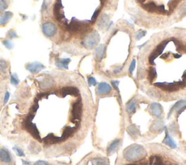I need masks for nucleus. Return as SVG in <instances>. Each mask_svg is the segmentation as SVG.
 <instances>
[{
  "mask_svg": "<svg viewBox=\"0 0 186 165\" xmlns=\"http://www.w3.org/2000/svg\"><path fill=\"white\" fill-rule=\"evenodd\" d=\"M135 82L138 89L157 102L186 99V28L158 30L137 55Z\"/></svg>",
  "mask_w": 186,
  "mask_h": 165,
  "instance_id": "nucleus-1",
  "label": "nucleus"
},
{
  "mask_svg": "<svg viewBox=\"0 0 186 165\" xmlns=\"http://www.w3.org/2000/svg\"><path fill=\"white\" fill-rule=\"evenodd\" d=\"M113 88L106 82H101L96 90L94 118L92 132L93 146L96 151L110 156L119 151L124 133V104L119 93L108 107L109 94Z\"/></svg>",
  "mask_w": 186,
  "mask_h": 165,
  "instance_id": "nucleus-2",
  "label": "nucleus"
},
{
  "mask_svg": "<svg viewBox=\"0 0 186 165\" xmlns=\"http://www.w3.org/2000/svg\"><path fill=\"white\" fill-rule=\"evenodd\" d=\"M137 33L126 20L113 24L97 46L95 65L99 74L108 78L126 75L136 48Z\"/></svg>",
  "mask_w": 186,
  "mask_h": 165,
  "instance_id": "nucleus-3",
  "label": "nucleus"
},
{
  "mask_svg": "<svg viewBox=\"0 0 186 165\" xmlns=\"http://www.w3.org/2000/svg\"><path fill=\"white\" fill-rule=\"evenodd\" d=\"M125 131L134 143H148L164 128L166 115L160 103L136 94L123 107Z\"/></svg>",
  "mask_w": 186,
  "mask_h": 165,
  "instance_id": "nucleus-4",
  "label": "nucleus"
},
{
  "mask_svg": "<svg viewBox=\"0 0 186 165\" xmlns=\"http://www.w3.org/2000/svg\"><path fill=\"white\" fill-rule=\"evenodd\" d=\"M114 165H186V157L163 143H133L118 151Z\"/></svg>",
  "mask_w": 186,
  "mask_h": 165,
  "instance_id": "nucleus-5",
  "label": "nucleus"
},
{
  "mask_svg": "<svg viewBox=\"0 0 186 165\" xmlns=\"http://www.w3.org/2000/svg\"><path fill=\"white\" fill-rule=\"evenodd\" d=\"M169 136L177 151L186 156V99L177 101L167 117Z\"/></svg>",
  "mask_w": 186,
  "mask_h": 165,
  "instance_id": "nucleus-6",
  "label": "nucleus"
},
{
  "mask_svg": "<svg viewBox=\"0 0 186 165\" xmlns=\"http://www.w3.org/2000/svg\"><path fill=\"white\" fill-rule=\"evenodd\" d=\"M76 165H110L108 156L98 151L86 154Z\"/></svg>",
  "mask_w": 186,
  "mask_h": 165,
  "instance_id": "nucleus-7",
  "label": "nucleus"
},
{
  "mask_svg": "<svg viewBox=\"0 0 186 165\" xmlns=\"http://www.w3.org/2000/svg\"><path fill=\"white\" fill-rule=\"evenodd\" d=\"M57 31L56 25L52 22H47L42 25V32L47 37L55 36Z\"/></svg>",
  "mask_w": 186,
  "mask_h": 165,
  "instance_id": "nucleus-8",
  "label": "nucleus"
},
{
  "mask_svg": "<svg viewBox=\"0 0 186 165\" xmlns=\"http://www.w3.org/2000/svg\"><path fill=\"white\" fill-rule=\"evenodd\" d=\"M26 68L32 73L36 74V73H39L41 70H42L43 69H44L45 67L42 65V63L37 62H36L28 64V65H26Z\"/></svg>",
  "mask_w": 186,
  "mask_h": 165,
  "instance_id": "nucleus-9",
  "label": "nucleus"
},
{
  "mask_svg": "<svg viewBox=\"0 0 186 165\" xmlns=\"http://www.w3.org/2000/svg\"><path fill=\"white\" fill-rule=\"evenodd\" d=\"M12 16H13V14L11 12L7 11L4 12L2 15L0 16V25L4 26V25L7 24V22L12 18Z\"/></svg>",
  "mask_w": 186,
  "mask_h": 165,
  "instance_id": "nucleus-10",
  "label": "nucleus"
},
{
  "mask_svg": "<svg viewBox=\"0 0 186 165\" xmlns=\"http://www.w3.org/2000/svg\"><path fill=\"white\" fill-rule=\"evenodd\" d=\"M0 160L2 162L8 163L11 161V156L7 150L4 148H0Z\"/></svg>",
  "mask_w": 186,
  "mask_h": 165,
  "instance_id": "nucleus-11",
  "label": "nucleus"
},
{
  "mask_svg": "<svg viewBox=\"0 0 186 165\" xmlns=\"http://www.w3.org/2000/svg\"><path fill=\"white\" fill-rule=\"evenodd\" d=\"M7 69V63L5 60H0V72L2 73H5Z\"/></svg>",
  "mask_w": 186,
  "mask_h": 165,
  "instance_id": "nucleus-12",
  "label": "nucleus"
},
{
  "mask_svg": "<svg viewBox=\"0 0 186 165\" xmlns=\"http://www.w3.org/2000/svg\"><path fill=\"white\" fill-rule=\"evenodd\" d=\"M10 82L14 86H18L19 84V79H18L16 74H11V75H10Z\"/></svg>",
  "mask_w": 186,
  "mask_h": 165,
  "instance_id": "nucleus-13",
  "label": "nucleus"
},
{
  "mask_svg": "<svg viewBox=\"0 0 186 165\" xmlns=\"http://www.w3.org/2000/svg\"><path fill=\"white\" fill-rule=\"evenodd\" d=\"M2 44H3L4 46H5L6 48L8 49H12L14 46L13 43H12V41H10V40H4L2 41Z\"/></svg>",
  "mask_w": 186,
  "mask_h": 165,
  "instance_id": "nucleus-14",
  "label": "nucleus"
},
{
  "mask_svg": "<svg viewBox=\"0 0 186 165\" xmlns=\"http://www.w3.org/2000/svg\"><path fill=\"white\" fill-rule=\"evenodd\" d=\"M7 36L10 39H13V38H18V34H16L15 30H10V31H8Z\"/></svg>",
  "mask_w": 186,
  "mask_h": 165,
  "instance_id": "nucleus-15",
  "label": "nucleus"
},
{
  "mask_svg": "<svg viewBox=\"0 0 186 165\" xmlns=\"http://www.w3.org/2000/svg\"><path fill=\"white\" fill-rule=\"evenodd\" d=\"M7 8V4L5 0H0V12L5 11Z\"/></svg>",
  "mask_w": 186,
  "mask_h": 165,
  "instance_id": "nucleus-16",
  "label": "nucleus"
},
{
  "mask_svg": "<svg viewBox=\"0 0 186 165\" xmlns=\"http://www.w3.org/2000/svg\"><path fill=\"white\" fill-rule=\"evenodd\" d=\"M10 98V94L9 92H6L5 93V99H4V104H5L6 103L8 102V100H9Z\"/></svg>",
  "mask_w": 186,
  "mask_h": 165,
  "instance_id": "nucleus-17",
  "label": "nucleus"
},
{
  "mask_svg": "<svg viewBox=\"0 0 186 165\" xmlns=\"http://www.w3.org/2000/svg\"><path fill=\"white\" fill-rule=\"evenodd\" d=\"M14 150L17 151V153L18 154V155H19V156H23V153L22 151L20 149H19V148H14Z\"/></svg>",
  "mask_w": 186,
  "mask_h": 165,
  "instance_id": "nucleus-18",
  "label": "nucleus"
},
{
  "mask_svg": "<svg viewBox=\"0 0 186 165\" xmlns=\"http://www.w3.org/2000/svg\"><path fill=\"white\" fill-rule=\"evenodd\" d=\"M36 1H39V0H36Z\"/></svg>",
  "mask_w": 186,
  "mask_h": 165,
  "instance_id": "nucleus-19",
  "label": "nucleus"
}]
</instances>
